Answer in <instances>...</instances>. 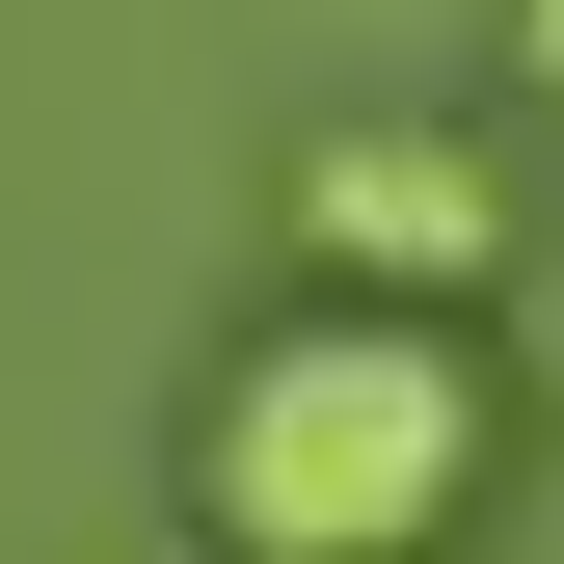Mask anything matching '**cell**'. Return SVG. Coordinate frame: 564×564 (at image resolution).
<instances>
[{"instance_id":"obj_3","label":"cell","mask_w":564,"mask_h":564,"mask_svg":"<svg viewBox=\"0 0 564 564\" xmlns=\"http://www.w3.org/2000/svg\"><path fill=\"white\" fill-rule=\"evenodd\" d=\"M511 82H538V108H564V0H538V28H511Z\"/></svg>"},{"instance_id":"obj_1","label":"cell","mask_w":564,"mask_h":564,"mask_svg":"<svg viewBox=\"0 0 564 564\" xmlns=\"http://www.w3.org/2000/svg\"><path fill=\"white\" fill-rule=\"evenodd\" d=\"M484 457H511V403H484L457 323L296 296L216 403H188V538H216V564H431L484 511Z\"/></svg>"},{"instance_id":"obj_2","label":"cell","mask_w":564,"mask_h":564,"mask_svg":"<svg viewBox=\"0 0 564 564\" xmlns=\"http://www.w3.org/2000/svg\"><path fill=\"white\" fill-rule=\"evenodd\" d=\"M269 216H296V269H323L349 323H457L484 269H511V162H484V134H431V108H323Z\"/></svg>"}]
</instances>
